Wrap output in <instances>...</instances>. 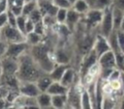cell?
Segmentation results:
<instances>
[{
	"label": "cell",
	"mask_w": 124,
	"mask_h": 109,
	"mask_svg": "<svg viewBox=\"0 0 124 109\" xmlns=\"http://www.w3.org/2000/svg\"><path fill=\"white\" fill-rule=\"evenodd\" d=\"M46 71L39 66L31 54L23 53L18 58V70L16 77L20 82H37Z\"/></svg>",
	"instance_id": "1"
},
{
	"label": "cell",
	"mask_w": 124,
	"mask_h": 109,
	"mask_svg": "<svg viewBox=\"0 0 124 109\" xmlns=\"http://www.w3.org/2000/svg\"><path fill=\"white\" fill-rule=\"evenodd\" d=\"M31 55L35 59V61L39 64V66L46 71L50 72L51 69L54 68L53 62L49 59L48 50L46 45L42 43H38L35 45H31Z\"/></svg>",
	"instance_id": "2"
},
{
	"label": "cell",
	"mask_w": 124,
	"mask_h": 109,
	"mask_svg": "<svg viewBox=\"0 0 124 109\" xmlns=\"http://www.w3.org/2000/svg\"><path fill=\"white\" fill-rule=\"evenodd\" d=\"M1 36L3 37L1 40H4L8 43L26 41V36L17 27L9 24L1 29Z\"/></svg>",
	"instance_id": "3"
},
{
	"label": "cell",
	"mask_w": 124,
	"mask_h": 109,
	"mask_svg": "<svg viewBox=\"0 0 124 109\" xmlns=\"http://www.w3.org/2000/svg\"><path fill=\"white\" fill-rule=\"evenodd\" d=\"M99 33L106 38H108L113 31V19H112V5L104 10L102 21L99 26Z\"/></svg>",
	"instance_id": "4"
},
{
	"label": "cell",
	"mask_w": 124,
	"mask_h": 109,
	"mask_svg": "<svg viewBox=\"0 0 124 109\" xmlns=\"http://www.w3.org/2000/svg\"><path fill=\"white\" fill-rule=\"evenodd\" d=\"M0 61L2 67V77L16 75L18 70V59L4 56Z\"/></svg>",
	"instance_id": "5"
},
{
	"label": "cell",
	"mask_w": 124,
	"mask_h": 109,
	"mask_svg": "<svg viewBox=\"0 0 124 109\" xmlns=\"http://www.w3.org/2000/svg\"><path fill=\"white\" fill-rule=\"evenodd\" d=\"M28 45L29 44L26 41L8 43V47H7V51H6L5 56L12 57V58H15V59H18L23 53L26 52V50L28 48Z\"/></svg>",
	"instance_id": "6"
},
{
	"label": "cell",
	"mask_w": 124,
	"mask_h": 109,
	"mask_svg": "<svg viewBox=\"0 0 124 109\" xmlns=\"http://www.w3.org/2000/svg\"><path fill=\"white\" fill-rule=\"evenodd\" d=\"M18 92L21 95L29 97H37L41 93L36 82H20Z\"/></svg>",
	"instance_id": "7"
},
{
	"label": "cell",
	"mask_w": 124,
	"mask_h": 109,
	"mask_svg": "<svg viewBox=\"0 0 124 109\" xmlns=\"http://www.w3.org/2000/svg\"><path fill=\"white\" fill-rule=\"evenodd\" d=\"M98 64L100 68H116V58L115 53L112 50H108L99 56Z\"/></svg>",
	"instance_id": "8"
},
{
	"label": "cell",
	"mask_w": 124,
	"mask_h": 109,
	"mask_svg": "<svg viewBox=\"0 0 124 109\" xmlns=\"http://www.w3.org/2000/svg\"><path fill=\"white\" fill-rule=\"evenodd\" d=\"M98 54L96 53V51L92 48L87 54H85V57L82 61V65H81V74L84 77L87 72L89 71V69L98 63Z\"/></svg>",
	"instance_id": "9"
},
{
	"label": "cell",
	"mask_w": 124,
	"mask_h": 109,
	"mask_svg": "<svg viewBox=\"0 0 124 109\" xmlns=\"http://www.w3.org/2000/svg\"><path fill=\"white\" fill-rule=\"evenodd\" d=\"M93 49L96 51L98 56H101L105 52H107L108 50H111L110 45H109L108 41V38L101 35L100 33L97 34L96 39H95V42H94V45H93Z\"/></svg>",
	"instance_id": "10"
},
{
	"label": "cell",
	"mask_w": 124,
	"mask_h": 109,
	"mask_svg": "<svg viewBox=\"0 0 124 109\" xmlns=\"http://www.w3.org/2000/svg\"><path fill=\"white\" fill-rule=\"evenodd\" d=\"M103 14H104V11L90 9L85 14V21L88 25H90L92 27L100 26V23L103 18Z\"/></svg>",
	"instance_id": "11"
},
{
	"label": "cell",
	"mask_w": 124,
	"mask_h": 109,
	"mask_svg": "<svg viewBox=\"0 0 124 109\" xmlns=\"http://www.w3.org/2000/svg\"><path fill=\"white\" fill-rule=\"evenodd\" d=\"M80 15H81V14L78 13L73 8H71V9L68 10V14H67V18H66L65 24H66L67 28L70 31H73L76 28L78 22L80 19Z\"/></svg>",
	"instance_id": "12"
},
{
	"label": "cell",
	"mask_w": 124,
	"mask_h": 109,
	"mask_svg": "<svg viewBox=\"0 0 124 109\" xmlns=\"http://www.w3.org/2000/svg\"><path fill=\"white\" fill-rule=\"evenodd\" d=\"M48 94H50L51 95H67L69 92V88H67L66 86L62 85L60 83V81H53L51 83V85L49 86V88L46 91Z\"/></svg>",
	"instance_id": "13"
},
{
	"label": "cell",
	"mask_w": 124,
	"mask_h": 109,
	"mask_svg": "<svg viewBox=\"0 0 124 109\" xmlns=\"http://www.w3.org/2000/svg\"><path fill=\"white\" fill-rule=\"evenodd\" d=\"M68 68H69L68 65H65V64H58L57 66H55V67L51 69V71H50L48 74H49V76L51 77V79H52L53 81H60Z\"/></svg>",
	"instance_id": "14"
},
{
	"label": "cell",
	"mask_w": 124,
	"mask_h": 109,
	"mask_svg": "<svg viewBox=\"0 0 124 109\" xmlns=\"http://www.w3.org/2000/svg\"><path fill=\"white\" fill-rule=\"evenodd\" d=\"M37 98V102L40 108H49L52 107V95L50 94H48L47 92H41L40 95L36 97Z\"/></svg>",
	"instance_id": "15"
},
{
	"label": "cell",
	"mask_w": 124,
	"mask_h": 109,
	"mask_svg": "<svg viewBox=\"0 0 124 109\" xmlns=\"http://www.w3.org/2000/svg\"><path fill=\"white\" fill-rule=\"evenodd\" d=\"M123 14H124V11H121L120 9L112 5V19H113V30L114 31H118L121 28Z\"/></svg>",
	"instance_id": "16"
},
{
	"label": "cell",
	"mask_w": 124,
	"mask_h": 109,
	"mask_svg": "<svg viewBox=\"0 0 124 109\" xmlns=\"http://www.w3.org/2000/svg\"><path fill=\"white\" fill-rule=\"evenodd\" d=\"M89 8L90 9H95V10H101L104 11L110 5H112L113 0H86Z\"/></svg>",
	"instance_id": "17"
},
{
	"label": "cell",
	"mask_w": 124,
	"mask_h": 109,
	"mask_svg": "<svg viewBox=\"0 0 124 109\" xmlns=\"http://www.w3.org/2000/svg\"><path fill=\"white\" fill-rule=\"evenodd\" d=\"M52 108L55 109H61L64 108L66 103L68 102V96L67 95H52Z\"/></svg>",
	"instance_id": "18"
},
{
	"label": "cell",
	"mask_w": 124,
	"mask_h": 109,
	"mask_svg": "<svg viewBox=\"0 0 124 109\" xmlns=\"http://www.w3.org/2000/svg\"><path fill=\"white\" fill-rule=\"evenodd\" d=\"M53 82V80L51 79V77L46 74H44L43 76H41L38 80H37V86L39 87L41 92H46L47 89L49 88V86L51 85V83Z\"/></svg>",
	"instance_id": "19"
},
{
	"label": "cell",
	"mask_w": 124,
	"mask_h": 109,
	"mask_svg": "<svg viewBox=\"0 0 124 109\" xmlns=\"http://www.w3.org/2000/svg\"><path fill=\"white\" fill-rule=\"evenodd\" d=\"M68 96V102L72 105V107L75 108H81V104H80V95H78V94L76 92V90H72L70 91L69 88V92L67 94Z\"/></svg>",
	"instance_id": "20"
},
{
	"label": "cell",
	"mask_w": 124,
	"mask_h": 109,
	"mask_svg": "<svg viewBox=\"0 0 124 109\" xmlns=\"http://www.w3.org/2000/svg\"><path fill=\"white\" fill-rule=\"evenodd\" d=\"M74 78H75V71L72 68H68L67 70L65 71L63 77L61 78L60 80V83L64 86H66L67 88H70L73 84V81H74Z\"/></svg>",
	"instance_id": "21"
},
{
	"label": "cell",
	"mask_w": 124,
	"mask_h": 109,
	"mask_svg": "<svg viewBox=\"0 0 124 109\" xmlns=\"http://www.w3.org/2000/svg\"><path fill=\"white\" fill-rule=\"evenodd\" d=\"M72 8H73L75 11H77L78 13L81 14H85L90 10L89 5H88V3H87L86 0H77V1L73 4Z\"/></svg>",
	"instance_id": "22"
},
{
	"label": "cell",
	"mask_w": 124,
	"mask_h": 109,
	"mask_svg": "<svg viewBox=\"0 0 124 109\" xmlns=\"http://www.w3.org/2000/svg\"><path fill=\"white\" fill-rule=\"evenodd\" d=\"M108 43L110 45V49L114 52V53H118V52H122L118 43V40H117V31H112V33L109 35V37L108 38Z\"/></svg>",
	"instance_id": "23"
},
{
	"label": "cell",
	"mask_w": 124,
	"mask_h": 109,
	"mask_svg": "<svg viewBox=\"0 0 124 109\" xmlns=\"http://www.w3.org/2000/svg\"><path fill=\"white\" fill-rule=\"evenodd\" d=\"M80 104H81V108H84V109L93 108L92 100L87 90H83V92L80 95Z\"/></svg>",
	"instance_id": "24"
},
{
	"label": "cell",
	"mask_w": 124,
	"mask_h": 109,
	"mask_svg": "<svg viewBox=\"0 0 124 109\" xmlns=\"http://www.w3.org/2000/svg\"><path fill=\"white\" fill-rule=\"evenodd\" d=\"M55 59H56V62L57 64H65V65H68L69 61H70V57L68 55V52L64 49H58L56 51V54H55Z\"/></svg>",
	"instance_id": "25"
},
{
	"label": "cell",
	"mask_w": 124,
	"mask_h": 109,
	"mask_svg": "<svg viewBox=\"0 0 124 109\" xmlns=\"http://www.w3.org/2000/svg\"><path fill=\"white\" fill-rule=\"evenodd\" d=\"M42 37L40 34L32 31L30 33H27L26 34V42L29 44V45H35V44H38L41 42V40H42Z\"/></svg>",
	"instance_id": "26"
},
{
	"label": "cell",
	"mask_w": 124,
	"mask_h": 109,
	"mask_svg": "<svg viewBox=\"0 0 124 109\" xmlns=\"http://www.w3.org/2000/svg\"><path fill=\"white\" fill-rule=\"evenodd\" d=\"M36 8H38V6H37V3L34 0L25 2L23 4V6H22V15L27 17Z\"/></svg>",
	"instance_id": "27"
},
{
	"label": "cell",
	"mask_w": 124,
	"mask_h": 109,
	"mask_svg": "<svg viewBox=\"0 0 124 109\" xmlns=\"http://www.w3.org/2000/svg\"><path fill=\"white\" fill-rule=\"evenodd\" d=\"M68 10L69 9H65V8H59L56 14V21L59 24H64L66 22V18H67V14H68Z\"/></svg>",
	"instance_id": "28"
},
{
	"label": "cell",
	"mask_w": 124,
	"mask_h": 109,
	"mask_svg": "<svg viewBox=\"0 0 124 109\" xmlns=\"http://www.w3.org/2000/svg\"><path fill=\"white\" fill-rule=\"evenodd\" d=\"M28 18H30L34 23H37L38 21H41V20H43V17H44V14H43V13L41 12V10L39 9V7L38 8H36L28 16H27Z\"/></svg>",
	"instance_id": "29"
},
{
	"label": "cell",
	"mask_w": 124,
	"mask_h": 109,
	"mask_svg": "<svg viewBox=\"0 0 124 109\" xmlns=\"http://www.w3.org/2000/svg\"><path fill=\"white\" fill-rule=\"evenodd\" d=\"M26 20H27V17L22 15V14H20V15H18L16 17V27L25 36H26V29H25V27H26Z\"/></svg>",
	"instance_id": "30"
},
{
	"label": "cell",
	"mask_w": 124,
	"mask_h": 109,
	"mask_svg": "<svg viewBox=\"0 0 124 109\" xmlns=\"http://www.w3.org/2000/svg\"><path fill=\"white\" fill-rule=\"evenodd\" d=\"M115 58H116V68L119 69L121 72L124 71V53L123 52L115 53Z\"/></svg>",
	"instance_id": "31"
},
{
	"label": "cell",
	"mask_w": 124,
	"mask_h": 109,
	"mask_svg": "<svg viewBox=\"0 0 124 109\" xmlns=\"http://www.w3.org/2000/svg\"><path fill=\"white\" fill-rule=\"evenodd\" d=\"M52 2L58 8H65V9L72 8V4L69 0H52Z\"/></svg>",
	"instance_id": "32"
},
{
	"label": "cell",
	"mask_w": 124,
	"mask_h": 109,
	"mask_svg": "<svg viewBox=\"0 0 124 109\" xmlns=\"http://www.w3.org/2000/svg\"><path fill=\"white\" fill-rule=\"evenodd\" d=\"M7 14H8V24L16 27V17H17V16H16L10 9H8Z\"/></svg>",
	"instance_id": "33"
},
{
	"label": "cell",
	"mask_w": 124,
	"mask_h": 109,
	"mask_svg": "<svg viewBox=\"0 0 124 109\" xmlns=\"http://www.w3.org/2000/svg\"><path fill=\"white\" fill-rule=\"evenodd\" d=\"M45 23L43 20L41 21H38L37 23H35V27H34V32L40 34L41 36H44L45 34Z\"/></svg>",
	"instance_id": "34"
},
{
	"label": "cell",
	"mask_w": 124,
	"mask_h": 109,
	"mask_svg": "<svg viewBox=\"0 0 124 109\" xmlns=\"http://www.w3.org/2000/svg\"><path fill=\"white\" fill-rule=\"evenodd\" d=\"M117 40H118V43L120 46L121 51L124 53V31L119 29L117 31Z\"/></svg>",
	"instance_id": "35"
},
{
	"label": "cell",
	"mask_w": 124,
	"mask_h": 109,
	"mask_svg": "<svg viewBox=\"0 0 124 109\" xmlns=\"http://www.w3.org/2000/svg\"><path fill=\"white\" fill-rule=\"evenodd\" d=\"M7 47H8V42L5 41L4 40H0V60L6 55Z\"/></svg>",
	"instance_id": "36"
},
{
	"label": "cell",
	"mask_w": 124,
	"mask_h": 109,
	"mask_svg": "<svg viewBox=\"0 0 124 109\" xmlns=\"http://www.w3.org/2000/svg\"><path fill=\"white\" fill-rule=\"evenodd\" d=\"M8 24V14L7 12L0 14V29L5 27Z\"/></svg>",
	"instance_id": "37"
},
{
	"label": "cell",
	"mask_w": 124,
	"mask_h": 109,
	"mask_svg": "<svg viewBox=\"0 0 124 109\" xmlns=\"http://www.w3.org/2000/svg\"><path fill=\"white\" fill-rule=\"evenodd\" d=\"M9 9V0H0V14L7 12Z\"/></svg>",
	"instance_id": "38"
},
{
	"label": "cell",
	"mask_w": 124,
	"mask_h": 109,
	"mask_svg": "<svg viewBox=\"0 0 124 109\" xmlns=\"http://www.w3.org/2000/svg\"><path fill=\"white\" fill-rule=\"evenodd\" d=\"M34 27H35V23H34L30 18L27 17V20H26V27H25V29H26V34H27V33H30V32H32V31H34Z\"/></svg>",
	"instance_id": "39"
},
{
	"label": "cell",
	"mask_w": 124,
	"mask_h": 109,
	"mask_svg": "<svg viewBox=\"0 0 124 109\" xmlns=\"http://www.w3.org/2000/svg\"><path fill=\"white\" fill-rule=\"evenodd\" d=\"M112 5L118 9H120L121 11H124V0H113Z\"/></svg>",
	"instance_id": "40"
},
{
	"label": "cell",
	"mask_w": 124,
	"mask_h": 109,
	"mask_svg": "<svg viewBox=\"0 0 124 109\" xmlns=\"http://www.w3.org/2000/svg\"><path fill=\"white\" fill-rule=\"evenodd\" d=\"M8 94H9V92H8L6 89L0 87V98H5V97H7Z\"/></svg>",
	"instance_id": "41"
},
{
	"label": "cell",
	"mask_w": 124,
	"mask_h": 109,
	"mask_svg": "<svg viewBox=\"0 0 124 109\" xmlns=\"http://www.w3.org/2000/svg\"><path fill=\"white\" fill-rule=\"evenodd\" d=\"M6 105H7L6 100L4 98H0V108H5V107H7Z\"/></svg>",
	"instance_id": "42"
},
{
	"label": "cell",
	"mask_w": 124,
	"mask_h": 109,
	"mask_svg": "<svg viewBox=\"0 0 124 109\" xmlns=\"http://www.w3.org/2000/svg\"><path fill=\"white\" fill-rule=\"evenodd\" d=\"M120 81H121V85H122V90H123V92H124V71H122V72H121Z\"/></svg>",
	"instance_id": "43"
},
{
	"label": "cell",
	"mask_w": 124,
	"mask_h": 109,
	"mask_svg": "<svg viewBox=\"0 0 124 109\" xmlns=\"http://www.w3.org/2000/svg\"><path fill=\"white\" fill-rule=\"evenodd\" d=\"M120 29L124 31V14H123V19H122V24H121V28Z\"/></svg>",
	"instance_id": "44"
},
{
	"label": "cell",
	"mask_w": 124,
	"mask_h": 109,
	"mask_svg": "<svg viewBox=\"0 0 124 109\" xmlns=\"http://www.w3.org/2000/svg\"><path fill=\"white\" fill-rule=\"evenodd\" d=\"M2 78V67H1V61H0V80Z\"/></svg>",
	"instance_id": "45"
},
{
	"label": "cell",
	"mask_w": 124,
	"mask_h": 109,
	"mask_svg": "<svg viewBox=\"0 0 124 109\" xmlns=\"http://www.w3.org/2000/svg\"><path fill=\"white\" fill-rule=\"evenodd\" d=\"M69 1L71 2V4H72V6H73V4H74V3H75V2L77 1V0H69Z\"/></svg>",
	"instance_id": "46"
},
{
	"label": "cell",
	"mask_w": 124,
	"mask_h": 109,
	"mask_svg": "<svg viewBox=\"0 0 124 109\" xmlns=\"http://www.w3.org/2000/svg\"><path fill=\"white\" fill-rule=\"evenodd\" d=\"M0 40H1V29H0Z\"/></svg>",
	"instance_id": "47"
}]
</instances>
